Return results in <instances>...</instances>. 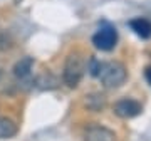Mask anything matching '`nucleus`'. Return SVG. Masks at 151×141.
Masks as SVG:
<instances>
[{
  "label": "nucleus",
  "instance_id": "obj_1",
  "mask_svg": "<svg viewBox=\"0 0 151 141\" xmlns=\"http://www.w3.org/2000/svg\"><path fill=\"white\" fill-rule=\"evenodd\" d=\"M97 77L104 87L114 89V87L124 84L126 77H128V70H126L124 64H121L118 60H109V62H103V67H101V72Z\"/></svg>",
  "mask_w": 151,
  "mask_h": 141
},
{
  "label": "nucleus",
  "instance_id": "obj_7",
  "mask_svg": "<svg viewBox=\"0 0 151 141\" xmlns=\"http://www.w3.org/2000/svg\"><path fill=\"white\" fill-rule=\"evenodd\" d=\"M32 67H34V59L32 57H22L20 60H17L15 65H14V76L17 79H27L32 72Z\"/></svg>",
  "mask_w": 151,
  "mask_h": 141
},
{
  "label": "nucleus",
  "instance_id": "obj_12",
  "mask_svg": "<svg viewBox=\"0 0 151 141\" xmlns=\"http://www.w3.org/2000/svg\"><path fill=\"white\" fill-rule=\"evenodd\" d=\"M145 76H146V81H148V82L151 84V67H148V69H146Z\"/></svg>",
  "mask_w": 151,
  "mask_h": 141
},
{
  "label": "nucleus",
  "instance_id": "obj_6",
  "mask_svg": "<svg viewBox=\"0 0 151 141\" xmlns=\"http://www.w3.org/2000/svg\"><path fill=\"white\" fill-rule=\"evenodd\" d=\"M131 30L141 39H150L151 37V22L145 17H136L133 20H129Z\"/></svg>",
  "mask_w": 151,
  "mask_h": 141
},
{
  "label": "nucleus",
  "instance_id": "obj_11",
  "mask_svg": "<svg viewBox=\"0 0 151 141\" xmlns=\"http://www.w3.org/2000/svg\"><path fill=\"white\" fill-rule=\"evenodd\" d=\"M12 39L10 35L7 32H4V30H0V50H7V49H10L12 47Z\"/></svg>",
  "mask_w": 151,
  "mask_h": 141
},
{
  "label": "nucleus",
  "instance_id": "obj_3",
  "mask_svg": "<svg viewBox=\"0 0 151 141\" xmlns=\"http://www.w3.org/2000/svg\"><path fill=\"white\" fill-rule=\"evenodd\" d=\"M92 44L97 50L103 52H109L116 47L118 44V30L113 25H103L99 27L92 35Z\"/></svg>",
  "mask_w": 151,
  "mask_h": 141
},
{
  "label": "nucleus",
  "instance_id": "obj_2",
  "mask_svg": "<svg viewBox=\"0 0 151 141\" xmlns=\"http://www.w3.org/2000/svg\"><path fill=\"white\" fill-rule=\"evenodd\" d=\"M86 60L82 57L81 52H70L65 59L64 64V72H62V79L69 87H77L81 82L84 70H86Z\"/></svg>",
  "mask_w": 151,
  "mask_h": 141
},
{
  "label": "nucleus",
  "instance_id": "obj_5",
  "mask_svg": "<svg viewBox=\"0 0 151 141\" xmlns=\"http://www.w3.org/2000/svg\"><path fill=\"white\" fill-rule=\"evenodd\" d=\"M84 141H116V135L106 126L92 124L84 133Z\"/></svg>",
  "mask_w": 151,
  "mask_h": 141
},
{
  "label": "nucleus",
  "instance_id": "obj_4",
  "mask_svg": "<svg viewBox=\"0 0 151 141\" xmlns=\"http://www.w3.org/2000/svg\"><path fill=\"white\" fill-rule=\"evenodd\" d=\"M143 111V106L141 103H138L136 99H131V98H124V99H119L118 103L113 106V113L116 116H119L121 119H131Z\"/></svg>",
  "mask_w": 151,
  "mask_h": 141
},
{
  "label": "nucleus",
  "instance_id": "obj_9",
  "mask_svg": "<svg viewBox=\"0 0 151 141\" xmlns=\"http://www.w3.org/2000/svg\"><path fill=\"white\" fill-rule=\"evenodd\" d=\"M106 104V99H104L103 94H91V96H86V106L87 109L91 111H101Z\"/></svg>",
  "mask_w": 151,
  "mask_h": 141
},
{
  "label": "nucleus",
  "instance_id": "obj_8",
  "mask_svg": "<svg viewBox=\"0 0 151 141\" xmlns=\"http://www.w3.org/2000/svg\"><path fill=\"white\" fill-rule=\"evenodd\" d=\"M17 124L10 118H0V140H10L17 135Z\"/></svg>",
  "mask_w": 151,
  "mask_h": 141
},
{
  "label": "nucleus",
  "instance_id": "obj_10",
  "mask_svg": "<svg viewBox=\"0 0 151 141\" xmlns=\"http://www.w3.org/2000/svg\"><path fill=\"white\" fill-rule=\"evenodd\" d=\"M35 84L42 89H54L57 86V79L52 74H44V76H39L35 79Z\"/></svg>",
  "mask_w": 151,
  "mask_h": 141
}]
</instances>
